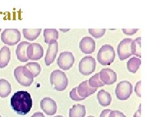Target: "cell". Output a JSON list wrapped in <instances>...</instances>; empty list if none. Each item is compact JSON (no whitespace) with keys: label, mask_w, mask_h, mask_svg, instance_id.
<instances>
[{"label":"cell","mask_w":156,"mask_h":117,"mask_svg":"<svg viewBox=\"0 0 156 117\" xmlns=\"http://www.w3.org/2000/svg\"><path fill=\"white\" fill-rule=\"evenodd\" d=\"M11 105L18 115H26L32 108V98L29 92L18 91L11 98Z\"/></svg>","instance_id":"obj_1"},{"label":"cell","mask_w":156,"mask_h":117,"mask_svg":"<svg viewBox=\"0 0 156 117\" xmlns=\"http://www.w3.org/2000/svg\"><path fill=\"white\" fill-rule=\"evenodd\" d=\"M115 58V51L113 47L109 44L102 46L97 55V59L100 64L104 66L110 65Z\"/></svg>","instance_id":"obj_2"},{"label":"cell","mask_w":156,"mask_h":117,"mask_svg":"<svg viewBox=\"0 0 156 117\" xmlns=\"http://www.w3.org/2000/svg\"><path fill=\"white\" fill-rule=\"evenodd\" d=\"M50 83L57 91L65 90L68 85V80L64 72L60 70L53 71L50 74Z\"/></svg>","instance_id":"obj_3"},{"label":"cell","mask_w":156,"mask_h":117,"mask_svg":"<svg viewBox=\"0 0 156 117\" xmlns=\"http://www.w3.org/2000/svg\"><path fill=\"white\" fill-rule=\"evenodd\" d=\"M14 76L20 85L24 87L30 86L33 82V76L25 66H19L14 71Z\"/></svg>","instance_id":"obj_4"},{"label":"cell","mask_w":156,"mask_h":117,"mask_svg":"<svg viewBox=\"0 0 156 117\" xmlns=\"http://www.w3.org/2000/svg\"><path fill=\"white\" fill-rule=\"evenodd\" d=\"M1 39L5 44L14 46L20 41L21 33L17 29H6L2 34Z\"/></svg>","instance_id":"obj_5"},{"label":"cell","mask_w":156,"mask_h":117,"mask_svg":"<svg viewBox=\"0 0 156 117\" xmlns=\"http://www.w3.org/2000/svg\"><path fill=\"white\" fill-rule=\"evenodd\" d=\"M133 92V86L128 81H120L116 85L115 94L117 98L120 100H126L129 99Z\"/></svg>","instance_id":"obj_6"},{"label":"cell","mask_w":156,"mask_h":117,"mask_svg":"<svg viewBox=\"0 0 156 117\" xmlns=\"http://www.w3.org/2000/svg\"><path fill=\"white\" fill-rule=\"evenodd\" d=\"M96 61L92 56H86L81 58L79 63V71L82 75L89 76L96 69Z\"/></svg>","instance_id":"obj_7"},{"label":"cell","mask_w":156,"mask_h":117,"mask_svg":"<svg viewBox=\"0 0 156 117\" xmlns=\"http://www.w3.org/2000/svg\"><path fill=\"white\" fill-rule=\"evenodd\" d=\"M75 58L72 52L64 51L60 53L57 58V64L61 69L63 70H68L74 64Z\"/></svg>","instance_id":"obj_8"},{"label":"cell","mask_w":156,"mask_h":117,"mask_svg":"<svg viewBox=\"0 0 156 117\" xmlns=\"http://www.w3.org/2000/svg\"><path fill=\"white\" fill-rule=\"evenodd\" d=\"M133 40L131 38H124L119 43L117 47V53L120 61H124L131 56V46Z\"/></svg>","instance_id":"obj_9"},{"label":"cell","mask_w":156,"mask_h":117,"mask_svg":"<svg viewBox=\"0 0 156 117\" xmlns=\"http://www.w3.org/2000/svg\"><path fill=\"white\" fill-rule=\"evenodd\" d=\"M44 55V50L42 46L38 43H32L27 48V58L31 61H37L41 59Z\"/></svg>","instance_id":"obj_10"},{"label":"cell","mask_w":156,"mask_h":117,"mask_svg":"<svg viewBox=\"0 0 156 117\" xmlns=\"http://www.w3.org/2000/svg\"><path fill=\"white\" fill-rule=\"evenodd\" d=\"M100 79L104 85H113L117 80V75L116 72L109 68L101 69L99 73Z\"/></svg>","instance_id":"obj_11"},{"label":"cell","mask_w":156,"mask_h":117,"mask_svg":"<svg viewBox=\"0 0 156 117\" xmlns=\"http://www.w3.org/2000/svg\"><path fill=\"white\" fill-rule=\"evenodd\" d=\"M41 107L47 115H55L57 109L55 101L49 97L44 98L41 101Z\"/></svg>","instance_id":"obj_12"},{"label":"cell","mask_w":156,"mask_h":117,"mask_svg":"<svg viewBox=\"0 0 156 117\" xmlns=\"http://www.w3.org/2000/svg\"><path fill=\"white\" fill-rule=\"evenodd\" d=\"M80 48L81 51L85 54H91L95 51V41L90 37H85L80 42Z\"/></svg>","instance_id":"obj_13"},{"label":"cell","mask_w":156,"mask_h":117,"mask_svg":"<svg viewBox=\"0 0 156 117\" xmlns=\"http://www.w3.org/2000/svg\"><path fill=\"white\" fill-rule=\"evenodd\" d=\"M58 52V43L57 41H51L49 44L46 55L45 57V63L47 66H50L55 59Z\"/></svg>","instance_id":"obj_14"},{"label":"cell","mask_w":156,"mask_h":117,"mask_svg":"<svg viewBox=\"0 0 156 117\" xmlns=\"http://www.w3.org/2000/svg\"><path fill=\"white\" fill-rule=\"evenodd\" d=\"M96 90L97 89H96V88H92L89 86V81L88 80L83 81L79 86L77 87L78 94L85 99L87 97L93 94L95 92H96Z\"/></svg>","instance_id":"obj_15"},{"label":"cell","mask_w":156,"mask_h":117,"mask_svg":"<svg viewBox=\"0 0 156 117\" xmlns=\"http://www.w3.org/2000/svg\"><path fill=\"white\" fill-rule=\"evenodd\" d=\"M31 43L28 42L23 41L21 42L17 46L16 50V54L18 59L21 62H27L28 61V58L27 57V48Z\"/></svg>","instance_id":"obj_16"},{"label":"cell","mask_w":156,"mask_h":117,"mask_svg":"<svg viewBox=\"0 0 156 117\" xmlns=\"http://www.w3.org/2000/svg\"><path fill=\"white\" fill-rule=\"evenodd\" d=\"M11 53L7 46H3L0 50V68H3L7 66L11 60Z\"/></svg>","instance_id":"obj_17"},{"label":"cell","mask_w":156,"mask_h":117,"mask_svg":"<svg viewBox=\"0 0 156 117\" xmlns=\"http://www.w3.org/2000/svg\"><path fill=\"white\" fill-rule=\"evenodd\" d=\"M97 98L99 104L103 107L109 106L111 104L112 100L111 96L109 92L105 91V90H100L97 94Z\"/></svg>","instance_id":"obj_18"},{"label":"cell","mask_w":156,"mask_h":117,"mask_svg":"<svg viewBox=\"0 0 156 117\" xmlns=\"http://www.w3.org/2000/svg\"><path fill=\"white\" fill-rule=\"evenodd\" d=\"M86 115L85 106L81 104H77L73 105L70 109V117H85Z\"/></svg>","instance_id":"obj_19"},{"label":"cell","mask_w":156,"mask_h":117,"mask_svg":"<svg viewBox=\"0 0 156 117\" xmlns=\"http://www.w3.org/2000/svg\"><path fill=\"white\" fill-rule=\"evenodd\" d=\"M44 38L46 43L50 44L51 41L57 40L58 33L55 29H45L44 30Z\"/></svg>","instance_id":"obj_20"},{"label":"cell","mask_w":156,"mask_h":117,"mask_svg":"<svg viewBox=\"0 0 156 117\" xmlns=\"http://www.w3.org/2000/svg\"><path fill=\"white\" fill-rule=\"evenodd\" d=\"M11 92V85L10 83L5 79L0 80V98H7Z\"/></svg>","instance_id":"obj_21"},{"label":"cell","mask_w":156,"mask_h":117,"mask_svg":"<svg viewBox=\"0 0 156 117\" xmlns=\"http://www.w3.org/2000/svg\"><path fill=\"white\" fill-rule=\"evenodd\" d=\"M41 29H23V36L28 41H35L40 35Z\"/></svg>","instance_id":"obj_22"},{"label":"cell","mask_w":156,"mask_h":117,"mask_svg":"<svg viewBox=\"0 0 156 117\" xmlns=\"http://www.w3.org/2000/svg\"><path fill=\"white\" fill-rule=\"evenodd\" d=\"M141 61L139 58L137 57H131L130 59L127 62V68L129 72L135 74L140 66Z\"/></svg>","instance_id":"obj_23"},{"label":"cell","mask_w":156,"mask_h":117,"mask_svg":"<svg viewBox=\"0 0 156 117\" xmlns=\"http://www.w3.org/2000/svg\"><path fill=\"white\" fill-rule=\"evenodd\" d=\"M27 69L29 71V72L33 75V77H37L39 74H40L41 71V65L38 64V62H28L25 65Z\"/></svg>","instance_id":"obj_24"},{"label":"cell","mask_w":156,"mask_h":117,"mask_svg":"<svg viewBox=\"0 0 156 117\" xmlns=\"http://www.w3.org/2000/svg\"><path fill=\"white\" fill-rule=\"evenodd\" d=\"M140 42H141L140 37L136 38L135 41H132V43H131V55L137 56L139 57H141Z\"/></svg>","instance_id":"obj_25"},{"label":"cell","mask_w":156,"mask_h":117,"mask_svg":"<svg viewBox=\"0 0 156 117\" xmlns=\"http://www.w3.org/2000/svg\"><path fill=\"white\" fill-rule=\"evenodd\" d=\"M88 81H89V86L92 88H96V89H98V87H102L105 85L100 79L99 73H97L94 76L91 77L89 80Z\"/></svg>","instance_id":"obj_26"},{"label":"cell","mask_w":156,"mask_h":117,"mask_svg":"<svg viewBox=\"0 0 156 117\" xmlns=\"http://www.w3.org/2000/svg\"><path fill=\"white\" fill-rule=\"evenodd\" d=\"M105 29H89V33L95 38H100L105 33Z\"/></svg>","instance_id":"obj_27"},{"label":"cell","mask_w":156,"mask_h":117,"mask_svg":"<svg viewBox=\"0 0 156 117\" xmlns=\"http://www.w3.org/2000/svg\"><path fill=\"white\" fill-rule=\"evenodd\" d=\"M70 98L74 101H82L85 100V98L81 97L77 93V87H75L70 92Z\"/></svg>","instance_id":"obj_28"},{"label":"cell","mask_w":156,"mask_h":117,"mask_svg":"<svg viewBox=\"0 0 156 117\" xmlns=\"http://www.w3.org/2000/svg\"><path fill=\"white\" fill-rule=\"evenodd\" d=\"M109 117H126L124 114L122 112L115 110V111H111V113H109Z\"/></svg>","instance_id":"obj_29"},{"label":"cell","mask_w":156,"mask_h":117,"mask_svg":"<svg viewBox=\"0 0 156 117\" xmlns=\"http://www.w3.org/2000/svg\"><path fill=\"white\" fill-rule=\"evenodd\" d=\"M138 30V29H122L123 33L126 35H133Z\"/></svg>","instance_id":"obj_30"},{"label":"cell","mask_w":156,"mask_h":117,"mask_svg":"<svg viewBox=\"0 0 156 117\" xmlns=\"http://www.w3.org/2000/svg\"><path fill=\"white\" fill-rule=\"evenodd\" d=\"M140 87H141V81H138V82L136 83V85H135V92L136 94L137 95V96H139V97H141Z\"/></svg>","instance_id":"obj_31"},{"label":"cell","mask_w":156,"mask_h":117,"mask_svg":"<svg viewBox=\"0 0 156 117\" xmlns=\"http://www.w3.org/2000/svg\"><path fill=\"white\" fill-rule=\"evenodd\" d=\"M112 110L111 109H104V111H102L100 117H109V113Z\"/></svg>","instance_id":"obj_32"},{"label":"cell","mask_w":156,"mask_h":117,"mask_svg":"<svg viewBox=\"0 0 156 117\" xmlns=\"http://www.w3.org/2000/svg\"><path fill=\"white\" fill-rule=\"evenodd\" d=\"M140 108H141V105H140L139 107L138 110L135 113L133 117H140Z\"/></svg>","instance_id":"obj_33"},{"label":"cell","mask_w":156,"mask_h":117,"mask_svg":"<svg viewBox=\"0 0 156 117\" xmlns=\"http://www.w3.org/2000/svg\"><path fill=\"white\" fill-rule=\"evenodd\" d=\"M31 117H45L43 113H41V112H38V113H35Z\"/></svg>","instance_id":"obj_34"},{"label":"cell","mask_w":156,"mask_h":117,"mask_svg":"<svg viewBox=\"0 0 156 117\" xmlns=\"http://www.w3.org/2000/svg\"><path fill=\"white\" fill-rule=\"evenodd\" d=\"M55 117H64V116H61V115H58V116H55Z\"/></svg>","instance_id":"obj_35"},{"label":"cell","mask_w":156,"mask_h":117,"mask_svg":"<svg viewBox=\"0 0 156 117\" xmlns=\"http://www.w3.org/2000/svg\"><path fill=\"white\" fill-rule=\"evenodd\" d=\"M88 117H94V116H88Z\"/></svg>","instance_id":"obj_36"},{"label":"cell","mask_w":156,"mask_h":117,"mask_svg":"<svg viewBox=\"0 0 156 117\" xmlns=\"http://www.w3.org/2000/svg\"><path fill=\"white\" fill-rule=\"evenodd\" d=\"M1 30H2V29H0V31H1Z\"/></svg>","instance_id":"obj_37"},{"label":"cell","mask_w":156,"mask_h":117,"mask_svg":"<svg viewBox=\"0 0 156 117\" xmlns=\"http://www.w3.org/2000/svg\"><path fill=\"white\" fill-rule=\"evenodd\" d=\"M0 117H2V116H1V115H0Z\"/></svg>","instance_id":"obj_38"}]
</instances>
